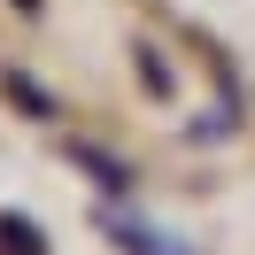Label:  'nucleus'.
Masks as SVG:
<instances>
[{"mask_svg": "<svg viewBox=\"0 0 255 255\" xmlns=\"http://www.w3.org/2000/svg\"><path fill=\"white\" fill-rule=\"evenodd\" d=\"M8 101H23V109H31V116H54V101L39 93L31 78H16V70H8Z\"/></svg>", "mask_w": 255, "mask_h": 255, "instance_id": "1", "label": "nucleus"}]
</instances>
